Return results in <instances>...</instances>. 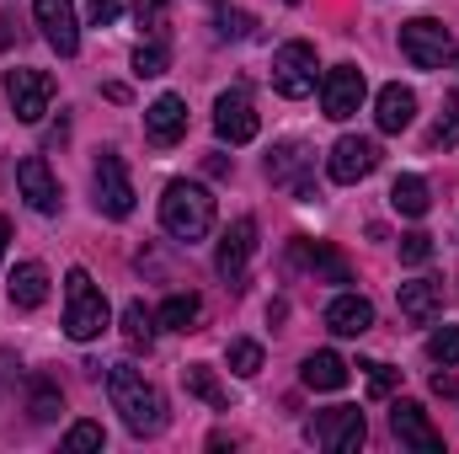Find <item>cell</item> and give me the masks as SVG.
<instances>
[{
    "instance_id": "cell-1",
    "label": "cell",
    "mask_w": 459,
    "mask_h": 454,
    "mask_svg": "<svg viewBox=\"0 0 459 454\" xmlns=\"http://www.w3.org/2000/svg\"><path fill=\"white\" fill-rule=\"evenodd\" d=\"M108 396H113V412L123 417V428H128L134 439H150V433L166 428V401H160V390L144 380V369L113 363V369H108Z\"/></svg>"
},
{
    "instance_id": "cell-2",
    "label": "cell",
    "mask_w": 459,
    "mask_h": 454,
    "mask_svg": "<svg viewBox=\"0 0 459 454\" xmlns=\"http://www.w3.org/2000/svg\"><path fill=\"white\" fill-rule=\"evenodd\" d=\"M108 321H113L108 294L91 284L86 267H70V273H65V332L75 342H97L108 332Z\"/></svg>"
},
{
    "instance_id": "cell-3",
    "label": "cell",
    "mask_w": 459,
    "mask_h": 454,
    "mask_svg": "<svg viewBox=\"0 0 459 454\" xmlns=\"http://www.w3.org/2000/svg\"><path fill=\"white\" fill-rule=\"evenodd\" d=\"M160 225H166V235H177V240H204L214 230V198H209V188L171 182L160 193Z\"/></svg>"
},
{
    "instance_id": "cell-4",
    "label": "cell",
    "mask_w": 459,
    "mask_h": 454,
    "mask_svg": "<svg viewBox=\"0 0 459 454\" xmlns=\"http://www.w3.org/2000/svg\"><path fill=\"white\" fill-rule=\"evenodd\" d=\"M401 54H406L417 70H444V65H455V38H449L444 22L417 16V22L401 27Z\"/></svg>"
},
{
    "instance_id": "cell-5",
    "label": "cell",
    "mask_w": 459,
    "mask_h": 454,
    "mask_svg": "<svg viewBox=\"0 0 459 454\" xmlns=\"http://www.w3.org/2000/svg\"><path fill=\"white\" fill-rule=\"evenodd\" d=\"M5 102L16 123H43V113L54 108V75L43 70H5Z\"/></svg>"
},
{
    "instance_id": "cell-6",
    "label": "cell",
    "mask_w": 459,
    "mask_h": 454,
    "mask_svg": "<svg viewBox=\"0 0 459 454\" xmlns=\"http://www.w3.org/2000/svg\"><path fill=\"white\" fill-rule=\"evenodd\" d=\"M91 188H97V209L108 214V220H128L134 214V182H128V166H123V155H97V166H91Z\"/></svg>"
},
{
    "instance_id": "cell-7",
    "label": "cell",
    "mask_w": 459,
    "mask_h": 454,
    "mask_svg": "<svg viewBox=\"0 0 459 454\" xmlns=\"http://www.w3.org/2000/svg\"><path fill=\"white\" fill-rule=\"evenodd\" d=\"M273 86H278V97H289V102L310 97V92H316V48H310V43H283V48L273 54Z\"/></svg>"
},
{
    "instance_id": "cell-8",
    "label": "cell",
    "mask_w": 459,
    "mask_h": 454,
    "mask_svg": "<svg viewBox=\"0 0 459 454\" xmlns=\"http://www.w3.org/2000/svg\"><path fill=\"white\" fill-rule=\"evenodd\" d=\"M310 439H316L321 450H332V454H352L363 439H368V423H363L358 406H332V412H321V417L310 423Z\"/></svg>"
},
{
    "instance_id": "cell-9",
    "label": "cell",
    "mask_w": 459,
    "mask_h": 454,
    "mask_svg": "<svg viewBox=\"0 0 459 454\" xmlns=\"http://www.w3.org/2000/svg\"><path fill=\"white\" fill-rule=\"evenodd\" d=\"M363 97H368V81H363V70L358 65H332L326 75H321V108L326 118H352L363 108Z\"/></svg>"
},
{
    "instance_id": "cell-10",
    "label": "cell",
    "mask_w": 459,
    "mask_h": 454,
    "mask_svg": "<svg viewBox=\"0 0 459 454\" xmlns=\"http://www.w3.org/2000/svg\"><path fill=\"white\" fill-rule=\"evenodd\" d=\"M374 166H379V144H374V139H358V134H342V139L332 144V155H326V171H332V182H342V188L363 182Z\"/></svg>"
},
{
    "instance_id": "cell-11",
    "label": "cell",
    "mask_w": 459,
    "mask_h": 454,
    "mask_svg": "<svg viewBox=\"0 0 459 454\" xmlns=\"http://www.w3.org/2000/svg\"><path fill=\"white\" fill-rule=\"evenodd\" d=\"M32 16H38V27H43V43L54 48V54H75L81 48V22H75V5L70 0H32Z\"/></svg>"
},
{
    "instance_id": "cell-12",
    "label": "cell",
    "mask_w": 459,
    "mask_h": 454,
    "mask_svg": "<svg viewBox=\"0 0 459 454\" xmlns=\"http://www.w3.org/2000/svg\"><path fill=\"white\" fill-rule=\"evenodd\" d=\"M256 108H251V97L246 92H225L220 102H214V134L225 139V144H251L256 139Z\"/></svg>"
},
{
    "instance_id": "cell-13",
    "label": "cell",
    "mask_w": 459,
    "mask_h": 454,
    "mask_svg": "<svg viewBox=\"0 0 459 454\" xmlns=\"http://www.w3.org/2000/svg\"><path fill=\"white\" fill-rule=\"evenodd\" d=\"M16 188H22V198H27V209H38V214H59V182H54V171H48V161L43 155H27L22 166H16Z\"/></svg>"
},
{
    "instance_id": "cell-14",
    "label": "cell",
    "mask_w": 459,
    "mask_h": 454,
    "mask_svg": "<svg viewBox=\"0 0 459 454\" xmlns=\"http://www.w3.org/2000/svg\"><path fill=\"white\" fill-rule=\"evenodd\" d=\"M390 428H395V439H401V444H411V450L444 454V433L428 423V412H422L417 401H395V406H390Z\"/></svg>"
},
{
    "instance_id": "cell-15",
    "label": "cell",
    "mask_w": 459,
    "mask_h": 454,
    "mask_svg": "<svg viewBox=\"0 0 459 454\" xmlns=\"http://www.w3.org/2000/svg\"><path fill=\"white\" fill-rule=\"evenodd\" d=\"M251 251H256V220H235V225L220 235V251H214V267H220V278L240 284V278H246V262H251Z\"/></svg>"
},
{
    "instance_id": "cell-16",
    "label": "cell",
    "mask_w": 459,
    "mask_h": 454,
    "mask_svg": "<svg viewBox=\"0 0 459 454\" xmlns=\"http://www.w3.org/2000/svg\"><path fill=\"white\" fill-rule=\"evenodd\" d=\"M411 118H417V92H411V86H401V81L379 86V97H374V123H379V134H401V128H411Z\"/></svg>"
},
{
    "instance_id": "cell-17",
    "label": "cell",
    "mask_w": 459,
    "mask_h": 454,
    "mask_svg": "<svg viewBox=\"0 0 459 454\" xmlns=\"http://www.w3.org/2000/svg\"><path fill=\"white\" fill-rule=\"evenodd\" d=\"M144 134H150V144H177L182 134H187V102L182 97H155L150 108H144Z\"/></svg>"
},
{
    "instance_id": "cell-18",
    "label": "cell",
    "mask_w": 459,
    "mask_h": 454,
    "mask_svg": "<svg viewBox=\"0 0 459 454\" xmlns=\"http://www.w3.org/2000/svg\"><path fill=\"white\" fill-rule=\"evenodd\" d=\"M438 305H444V284H438V278H411V284H401V316H406L411 327H428V321L438 316Z\"/></svg>"
},
{
    "instance_id": "cell-19",
    "label": "cell",
    "mask_w": 459,
    "mask_h": 454,
    "mask_svg": "<svg viewBox=\"0 0 459 454\" xmlns=\"http://www.w3.org/2000/svg\"><path fill=\"white\" fill-rule=\"evenodd\" d=\"M326 327H332L337 337H363V332L374 327V305H368L363 294H337V300L326 305Z\"/></svg>"
},
{
    "instance_id": "cell-20",
    "label": "cell",
    "mask_w": 459,
    "mask_h": 454,
    "mask_svg": "<svg viewBox=\"0 0 459 454\" xmlns=\"http://www.w3.org/2000/svg\"><path fill=\"white\" fill-rule=\"evenodd\" d=\"M5 294H11L16 310H38V305L48 300V267H43V262H22V267L11 273Z\"/></svg>"
},
{
    "instance_id": "cell-21",
    "label": "cell",
    "mask_w": 459,
    "mask_h": 454,
    "mask_svg": "<svg viewBox=\"0 0 459 454\" xmlns=\"http://www.w3.org/2000/svg\"><path fill=\"white\" fill-rule=\"evenodd\" d=\"M267 177H273L278 188H294L299 198H310V182H305V150H299V144H278V150L267 155Z\"/></svg>"
},
{
    "instance_id": "cell-22",
    "label": "cell",
    "mask_w": 459,
    "mask_h": 454,
    "mask_svg": "<svg viewBox=\"0 0 459 454\" xmlns=\"http://www.w3.org/2000/svg\"><path fill=\"white\" fill-rule=\"evenodd\" d=\"M299 374H305V385H310V390H342V385H347V358H342V353H332V347H321V353H310V358H305V369H299Z\"/></svg>"
},
{
    "instance_id": "cell-23",
    "label": "cell",
    "mask_w": 459,
    "mask_h": 454,
    "mask_svg": "<svg viewBox=\"0 0 459 454\" xmlns=\"http://www.w3.org/2000/svg\"><path fill=\"white\" fill-rule=\"evenodd\" d=\"M390 204H395V214H406V220H422L433 198H428V182L406 171V177H395V182H390Z\"/></svg>"
},
{
    "instance_id": "cell-24",
    "label": "cell",
    "mask_w": 459,
    "mask_h": 454,
    "mask_svg": "<svg viewBox=\"0 0 459 454\" xmlns=\"http://www.w3.org/2000/svg\"><path fill=\"white\" fill-rule=\"evenodd\" d=\"M198 316H204V300H198V294H171V300L155 310V321H160L166 332H193Z\"/></svg>"
},
{
    "instance_id": "cell-25",
    "label": "cell",
    "mask_w": 459,
    "mask_h": 454,
    "mask_svg": "<svg viewBox=\"0 0 459 454\" xmlns=\"http://www.w3.org/2000/svg\"><path fill=\"white\" fill-rule=\"evenodd\" d=\"M155 327H160V321H155V310H144V300H128V305H123V342H128L134 353H139V347L150 353Z\"/></svg>"
},
{
    "instance_id": "cell-26",
    "label": "cell",
    "mask_w": 459,
    "mask_h": 454,
    "mask_svg": "<svg viewBox=\"0 0 459 454\" xmlns=\"http://www.w3.org/2000/svg\"><path fill=\"white\" fill-rule=\"evenodd\" d=\"M182 385H187L198 401H209V406H230L225 385L214 380V369H209V363H187V369H182Z\"/></svg>"
},
{
    "instance_id": "cell-27",
    "label": "cell",
    "mask_w": 459,
    "mask_h": 454,
    "mask_svg": "<svg viewBox=\"0 0 459 454\" xmlns=\"http://www.w3.org/2000/svg\"><path fill=\"white\" fill-rule=\"evenodd\" d=\"M166 65H171L166 32H155L150 43H139V48H134V75H139V81H150V75H166Z\"/></svg>"
},
{
    "instance_id": "cell-28",
    "label": "cell",
    "mask_w": 459,
    "mask_h": 454,
    "mask_svg": "<svg viewBox=\"0 0 459 454\" xmlns=\"http://www.w3.org/2000/svg\"><path fill=\"white\" fill-rule=\"evenodd\" d=\"M59 412H65V396H59V385L38 380V385H32V417H38V423H54Z\"/></svg>"
},
{
    "instance_id": "cell-29",
    "label": "cell",
    "mask_w": 459,
    "mask_h": 454,
    "mask_svg": "<svg viewBox=\"0 0 459 454\" xmlns=\"http://www.w3.org/2000/svg\"><path fill=\"white\" fill-rule=\"evenodd\" d=\"M428 358L444 363V369H455L459 363V327H438V332L428 337Z\"/></svg>"
},
{
    "instance_id": "cell-30",
    "label": "cell",
    "mask_w": 459,
    "mask_h": 454,
    "mask_svg": "<svg viewBox=\"0 0 459 454\" xmlns=\"http://www.w3.org/2000/svg\"><path fill=\"white\" fill-rule=\"evenodd\" d=\"M230 369H235V374H240V380H251V374H256V369H262V347H256V342H230Z\"/></svg>"
},
{
    "instance_id": "cell-31",
    "label": "cell",
    "mask_w": 459,
    "mask_h": 454,
    "mask_svg": "<svg viewBox=\"0 0 459 454\" xmlns=\"http://www.w3.org/2000/svg\"><path fill=\"white\" fill-rule=\"evenodd\" d=\"M108 444V433H102V423H75L70 433H65V450L86 454V450H102Z\"/></svg>"
},
{
    "instance_id": "cell-32",
    "label": "cell",
    "mask_w": 459,
    "mask_h": 454,
    "mask_svg": "<svg viewBox=\"0 0 459 454\" xmlns=\"http://www.w3.org/2000/svg\"><path fill=\"white\" fill-rule=\"evenodd\" d=\"M305 257H310V267L326 273L332 284H347V262L337 257V251H326V246H305Z\"/></svg>"
},
{
    "instance_id": "cell-33",
    "label": "cell",
    "mask_w": 459,
    "mask_h": 454,
    "mask_svg": "<svg viewBox=\"0 0 459 454\" xmlns=\"http://www.w3.org/2000/svg\"><path fill=\"white\" fill-rule=\"evenodd\" d=\"M363 369H368V396H374V401H385V396L401 385V369H390V363H363Z\"/></svg>"
},
{
    "instance_id": "cell-34",
    "label": "cell",
    "mask_w": 459,
    "mask_h": 454,
    "mask_svg": "<svg viewBox=\"0 0 459 454\" xmlns=\"http://www.w3.org/2000/svg\"><path fill=\"white\" fill-rule=\"evenodd\" d=\"M428 144H433V150H455V144H459V108H449V113H444L438 123H433Z\"/></svg>"
},
{
    "instance_id": "cell-35",
    "label": "cell",
    "mask_w": 459,
    "mask_h": 454,
    "mask_svg": "<svg viewBox=\"0 0 459 454\" xmlns=\"http://www.w3.org/2000/svg\"><path fill=\"white\" fill-rule=\"evenodd\" d=\"M433 257V235H422V230H411V235H401V262H411V267H422Z\"/></svg>"
},
{
    "instance_id": "cell-36",
    "label": "cell",
    "mask_w": 459,
    "mask_h": 454,
    "mask_svg": "<svg viewBox=\"0 0 459 454\" xmlns=\"http://www.w3.org/2000/svg\"><path fill=\"white\" fill-rule=\"evenodd\" d=\"M166 11H171V0H134L139 27H150V32H160V27H166Z\"/></svg>"
},
{
    "instance_id": "cell-37",
    "label": "cell",
    "mask_w": 459,
    "mask_h": 454,
    "mask_svg": "<svg viewBox=\"0 0 459 454\" xmlns=\"http://www.w3.org/2000/svg\"><path fill=\"white\" fill-rule=\"evenodd\" d=\"M251 16L246 11H220V38H251Z\"/></svg>"
},
{
    "instance_id": "cell-38",
    "label": "cell",
    "mask_w": 459,
    "mask_h": 454,
    "mask_svg": "<svg viewBox=\"0 0 459 454\" xmlns=\"http://www.w3.org/2000/svg\"><path fill=\"white\" fill-rule=\"evenodd\" d=\"M113 16H117V0H91V22H97V27H108Z\"/></svg>"
},
{
    "instance_id": "cell-39",
    "label": "cell",
    "mask_w": 459,
    "mask_h": 454,
    "mask_svg": "<svg viewBox=\"0 0 459 454\" xmlns=\"http://www.w3.org/2000/svg\"><path fill=\"white\" fill-rule=\"evenodd\" d=\"M433 390H438V396H459V380L444 369V374H433Z\"/></svg>"
},
{
    "instance_id": "cell-40",
    "label": "cell",
    "mask_w": 459,
    "mask_h": 454,
    "mask_svg": "<svg viewBox=\"0 0 459 454\" xmlns=\"http://www.w3.org/2000/svg\"><path fill=\"white\" fill-rule=\"evenodd\" d=\"M5 240H11V225H5V220H0V257H5Z\"/></svg>"
},
{
    "instance_id": "cell-41",
    "label": "cell",
    "mask_w": 459,
    "mask_h": 454,
    "mask_svg": "<svg viewBox=\"0 0 459 454\" xmlns=\"http://www.w3.org/2000/svg\"><path fill=\"white\" fill-rule=\"evenodd\" d=\"M289 5H299V0H289Z\"/></svg>"
}]
</instances>
